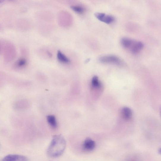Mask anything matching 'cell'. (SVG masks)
<instances>
[{
  "label": "cell",
  "mask_w": 161,
  "mask_h": 161,
  "mask_svg": "<svg viewBox=\"0 0 161 161\" xmlns=\"http://www.w3.org/2000/svg\"><path fill=\"white\" fill-rule=\"evenodd\" d=\"M66 146V141L60 135H55L53 137L47 149V154L50 157L57 158L65 151Z\"/></svg>",
  "instance_id": "1"
},
{
  "label": "cell",
  "mask_w": 161,
  "mask_h": 161,
  "mask_svg": "<svg viewBox=\"0 0 161 161\" xmlns=\"http://www.w3.org/2000/svg\"><path fill=\"white\" fill-rule=\"evenodd\" d=\"M71 8L74 12L79 14H82L85 10L83 8L79 6H72Z\"/></svg>",
  "instance_id": "12"
},
{
  "label": "cell",
  "mask_w": 161,
  "mask_h": 161,
  "mask_svg": "<svg viewBox=\"0 0 161 161\" xmlns=\"http://www.w3.org/2000/svg\"><path fill=\"white\" fill-rule=\"evenodd\" d=\"M95 146L96 144L94 141L90 138L86 139L83 144V148L86 151H93Z\"/></svg>",
  "instance_id": "6"
},
{
  "label": "cell",
  "mask_w": 161,
  "mask_h": 161,
  "mask_svg": "<svg viewBox=\"0 0 161 161\" xmlns=\"http://www.w3.org/2000/svg\"><path fill=\"white\" fill-rule=\"evenodd\" d=\"M134 40L127 37H124L121 40V44L125 49L129 50Z\"/></svg>",
  "instance_id": "7"
},
{
  "label": "cell",
  "mask_w": 161,
  "mask_h": 161,
  "mask_svg": "<svg viewBox=\"0 0 161 161\" xmlns=\"http://www.w3.org/2000/svg\"><path fill=\"white\" fill-rule=\"evenodd\" d=\"M100 61L104 64H112L121 65L122 63L121 59L115 56L108 55L101 56L99 58Z\"/></svg>",
  "instance_id": "2"
},
{
  "label": "cell",
  "mask_w": 161,
  "mask_h": 161,
  "mask_svg": "<svg viewBox=\"0 0 161 161\" xmlns=\"http://www.w3.org/2000/svg\"><path fill=\"white\" fill-rule=\"evenodd\" d=\"M122 114L124 119L127 120L130 119L132 115L131 110L127 107H124L123 108L122 110Z\"/></svg>",
  "instance_id": "8"
},
{
  "label": "cell",
  "mask_w": 161,
  "mask_h": 161,
  "mask_svg": "<svg viewBox=\"0 0 161 161\" xmlns=\"http://www.w3.org/2000/svg\"><path fill=\"white\" fill-rule=\"evenodd\" d=\"M57 57L59 61L64 63H68L70 60L60 51H58L57 53Z\"/></svg>",
  "instance_id": "9"
},
{
  "label": "cell",
  "mask_w": 161,
  "mask_h": 161,
  "mask_svg": "<svg viewBox=\"0 0 161 161\" xmlns=\"http://www.w3.org/2000/svg\"><path fill=\"white\" fill-rule=\"evenodd\" d=\"M47 53L48 56H49L50 57H51L52 56V55L51 53L49 52H47Z\"/></svg>",
  "instance_id": "14"
},
{
  "label": "cell",
  "mask_w": 161,
  "mask_h": 161,
  "mask_svg": "<svg viewBox=\"0 0 161 161\" xmlns=\"http://www.w3.org/2000/svg\"><path fill=\"white\" fill-rule=\"evenodd\" d=\"M94 15L99 20L107 24H110L113 22L115 20L113 16L104 13H96L94 14Z\"/></svg>",
  "instance_id": "3"
},
{
  "label": "cell",
  "mask_w": 161,
  "mask_h": 161,
  "mask_svg": "<svg viewBox=\"0 0 161 161\" xmlns=\"http://www.w3.org/2000/svg\"><path fill=\"white\" fill-rule=\"evenodd\" d=\"M92 84L94 87L99 88L100 87L101 83L99 81L98 77L97 76H94L92 80Z\"/></svg>",
  "instance_id": "11"
},
{
  "label": "cell",
  "mask_w": 161,
  "mask_h": 161,
  "mask_svg": "<svg viewBox=\"0 0 161 161\" xmlns=\"http://www.w3.org/2000/svg\"><path fill=\"white\" fill-rule=\"evenodd\" d=\"M143 46L142 42L134 40L128 50L133 54H137L142 50Z\"/></svg>",
  "instance_id": "5"
},
{
  "label": "cell",
  "mask_w": 161,
  "mask_h": 161,
  "mask_svg": "<svg viewBox=\"0 0 161 161\" xmlns=\"http://www.w3.org/2000/svg\"><path fill=\"white\" fill-rule=\"evenodd\" d=\"M47 120L49 124L53 128L57 126V123L55 117L53 116H49L47 117Z\"/></svg>",
  "instance_id": "10"
},
{
  "label": "cell",
  "mask_w": 161,
  "mask_h": 161,
  "mask_svg": "<svg viewBox=\"0 0 161 161\" xmlns=\"http://www.w3.org/2000/svg\"><path fill=\"white\" fill-rule=\"evenodd\" d=\"M2 161H29V160L23 155L12 154L4 157Z\"/></svg>",
  "instance_id": "4"
},
{
  "label": "cell",
  "mask_w": 161,
  "mask_h": 161,
  "mask_svg": "<svg viewBox=\"0 0 161 161\" xmlns=\"http://www.w3.org/2000/svg\"><path fill=\"white\" fill-rule=\"evenodd\" d=\"M26 61L24 59H21L18 61L17 65L19 67H22L26 65Z\"/></svg>",
  "instance_id": "13"
}]
</instances>
